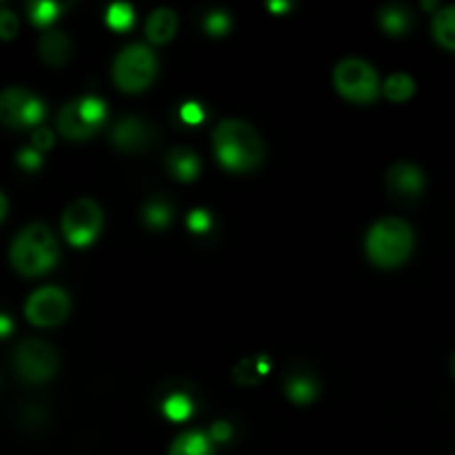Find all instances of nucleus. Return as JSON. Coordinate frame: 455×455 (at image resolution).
I'll use <instances>...</instances> for the list:
<instances>
[{
	"mask_svg": "<svg viewBox=\"0 0 455 455\" xmlns=\"http://www.w3.org/2000/svg\"><path fill=\"white\" fill-rule=\"evenodd\" d=\"M213 151L227 169L249 172L265 160V142L256 127L244 120H222L213 129Z\"/></svg>",
	"mask_w": 455,
	"mask_h": 455,
	"instance_id": "1",
	"label": "nucleus"
},
{
	"mask_svg": "<svg viewBox=\"0 0 455 455\" xmlns=\"http://www.w3.org/2000/svg\"><path fill=\"white\" fill-rule=\"evenodd\" d=\"M9 258L18 274L22 275H43L56 265L58 243L47 225H27L20 234L13 238Z\"/></svg>",
	"mask_w": 455,
	"mask_h": 455,
	"instance_id": "2",
	"label": "nucleus"
},
{
	"mask_svg": "<svg viewBox=\"0 0 455 455\" xmlns=\"http://www.w3.org/2000/svg\"><path fill=\"white\" fill-rule=\"evenodd\" d=\"M367 256L380 269H395L413 251V229L400 218H382L367 234Z\"/></svg>",
	"mask_w": 455,
	"mask_h": 455,
	"instance_id": "3",
	"label": "nucleus"
},
{
	"mask_svg": "<svg viewBox=\"0 0 455 455\" xmlns=\"http://www.w3.org/2000/svg\"><path fill=\"white\" fill-rule=\"evenodd\" d=\"M156 69H158L156 53L147 44L136 43L124 47L116 56L111 74H114V83L123 92L136 93L149 87L151 80L156 78Z\"/></svg>",
	"mask_w": 455,
	"mask_h": 455,
	"instance_id": "4",
	"label": "nucleus"
},
{
	"mask_svg": "<svg viewBox=\"0 0 455 455\" xmlns=\"http://www.w3.org/2000/svg\"><path fill=\"white\" fill-rule=\"evenodd\" d=\"M107 118V107L100 98L84 96L71 100L58 111V129L69 140H84L100 129Z\"/></svg>",
	"mask_w": 455,
	"mask_h": 455,
	"instance_id": "5",
	"label": "nucleus"
},
{
	"mask_svg": "<svg viewBox=\"0 0 455 455\" xmlns=\"http://www.w3.org/2000/svg\"><path fill=\"white\" fill-rule=\"evenodd\" d=\"M333 84L338 92L354 102H371L380 92L376 69L360 58H345L333 71Z\"/></svg>",
	"mask_w": 455,
	"mask_h": 455,
	"instance_id": "6",
	"label": "nucleus"
},
{
	"mask_svg": "<svg viewBox=\"0 0 455 455\" xmlns=\"http://www.w3.org/2000/svg\"><path fill=\"white\" fill-rule=\"evenodd\" d=\"M13 364H16L20 378L29 382H43L56 373L58 355L49 342L27 338L13 351Z\"/></svg>",
	"mask_w": 455,
	"mask_h": 455,
	"instance_id": "7",
	"label": "nucleus"
},
{
	"mask_svg": "<svg viewBox=\"0 0 455 455\" xmlns=\"http://www.w3.org/2000/svg\"><path fill=\"white\" fill-rule=\"evenodd\" d=\"M100 227L102 209L92 198L74 200L62 213V231L74 247H87L89 243H93Z\"/></svg>",
	"mask_w": 455,
	"mask_h": 455,
	"instance_id": "8",
	"label": "nucleus"
},
{
	"mask_svg": "<svg viewBox=\"0 0 455 455\" xmlns=\"http://www.w3.org/2000/svg\"><path fill=\"white\" fill-rule=\"evenodd\" d=\"M0 118L9 127H36L44 118V105L40 98L22 87H7L0 96ZM38 129V127H36Z\"/></svg>",
	"mask_w": 455,
	"mask_h": 455,
	"instance_id": "9",
	"label": "nucleus"
},
{
	"mask_svg": "<svg viewBox=\"0 0 455 455\" xmlns=\"http://www.w3.org/2000/svg\"><path fill=\"white\" fill-rule=\"evenodd\" d=\"M69 296L60 287L36 289L25 305V315L36 327H56L69 315Z\"/></svg>",
	"mask_w": 455,
	"mask_h": 455,
	"instance_id": "10",
	"label": "nucleus"
},
{
	"mask_svg": "<svg viewBox=\"0 0 455 455\" xmlns=\"http://www.w3.org/2000/svg\"><path fill=\"white\" fill-rule=\"evenodd\" d=\"M387 191L394 203L413 204L425 191V173L409 160H400L387 172Z\"/></svg>",
	"mask_w": 455,
	"mask_h": 455,
	"instance_id": "11",
	"label": "nucleus"
},
{
	"mask_svg": "<svg viewBox=\"0 0 455 455\" xmlns=\"http://www.w3.org/2000/svg\"><path fill=\"white\" fill-rule=\"evenodd\" d=\"M111 140L118 147L120 151H129V154H136V151H145L154 145L156 132L149 123H145L142 118L136 116H127V118L120 120L118 124L111 132Z\"/></svg>",
	"mask_w": 455,
	"mask_h": 455,
	"instance_id": "12",
	"label": "nucleus"
},
{
	"mask_svg": "<svg viewBox=\"0 0 455 455\" xmlns=\"http://www.w3.org/2000/svg\"><path fill=\"white\" fill-rule=\"evenodd\" d=\"M284 394L298 404H307L318 395V378L307 369H289L284 376Z\"/></svg>",
	"mask_w": 455,
	"mask_h": 455,
	"instance_id": "13",
	"label": "nucleus"
},
{
	"mask_svg": "<svg viewBox=\"0 0 455 455\" xmlns=\"http://www.w3.org/2000/svg\"><path fill=\"white\" fill-rule=\"evenodd\" d=\"M164 163H167V172L172 173V178L180 182L196 180L200 173L198 156L191 149H187V147H173L167 154V158H164Z\"/></svg>",
	"mask_w": 455,
	"mask_h": 455,
	"instance_id": "14",
	"label": "nucleus"
},
{
	"mask_svg": "<svg viewBox=\"0 0 455 455\" xmlns=\"http://www.w3.org/2000/svg\"><path fill=\"white\" fill-rule=\"evenodd\" d=\"M178 29V16L167 7H160L154 9L147 18V25H145V34L151 43L156 44H163L169 43V40L176 36Z\"/></svg>",
	"mask_w": 455,
	"mask_h": 455,
	"instance_id": "15",
	"label": "nucleus"
},
{
	"mask_svg": "<svg viewBox=\"0 0 455 455\" xmlns=\"http://www.w3.org/2000/svg\"><path fill=\"white\" fill-rule=\"evenodd\" d=\"M38 52L47 65L62 67L71 56V40L62 31H47L38 40Z\"/></svg>",
	"mask_w": 455,
	"mask_h": 455,
	"instance_id": "16",
	"label": "nucleus"
},
{
	"mask_svg": "<svg viewBox=\"0 0 455 455\" xmlns=\"http://www.w3.org/2000/svg\"><path fill=\"white\" fill-rule=\"evenodd\" d=\"M169 455H213V440L200 431H185L173 440Z\"/></svg>",
	"mask_w": 455,
	"mask_h": 455,
	"instance_id": "17",
	"label": "nucleus"
},
{
	"mask_svg": "<svg viewBox=\"0 0 455 455\" xmlns=\"http://www.w3.org/2000/svg\"><path fill=\"white\" fill-rule=\"evenodd\" d=\"M378 22L389 36H404L411 29V12L403 4H385L378 13Z\"/></svg>",
	"mask_w": 455,
	"mask_h": 455,
	"instance_id": "18",
	"label": "nucleus"
},
{
	"mask_svg": "<svg viewBox=\"0 0 455 455\" xmlns=\"http://www.w3.org/2000/svg\"><path fill=\"white\" fill-rule=\"evenodd\" d=\"M142 222L149 231H164L172 222V204L167 198H149L142 207Z\"/></svg>",
	"mask_w": 455,
	"mask_h": 455,
	"instance_id": "19",
	"label": "nucleus"
},
{
	"mask_svg": "<svg viewBox=\"0 0 455 455\" xmlns=\"http://www.w3.org/2000/svg\"><path fill=\"white\" fill-rule=\"evenodd\" d=\"M434 36L443 47L455 52V4L444 7L434 18Z\"/></svg>",
	"mask_w": 455,
	"mask_h": 455,
	"instance_id": "20",
	"label": "nucleus"
},
{
	"mask_svg": "<svg viewBox=\"0 0 455 455\" xmlns=\"http://www.w3.org/2000/svg\"><path fill=\"white\" fill-rule=\"evenodd\" d=\"M413 89H416V83H413V78L409 74H391L385 80V84H382L385 96L394 102H403L407 98H411Z\"/></svg>",
	"mask_w": 455,
	"mask_h": 455,
	"instance_id": "21",
	"label": "nucleus"
},
{
	"mask_svg": "<svg viewBox=\"0 0 455 455\" xmlns=\"http://www.w3.org/2000/svg\"><path fill=\"white\" fill-rule=\"evenodd\" d=\"M163 411L167 413V418H172V420H187V418L191 416V411H194V403H191L189 395L182 394V391H173V394H169L167 398L163 400Z\"/></svg>",
	"mask_w": 455,
	"mask_h": 455,
	"instance_id": "22",
	"label": "nucleus"
},
{
	"mask_svg": "<svg viewBox=\"0 0 455 455\" xmlns=\"http://www.w3.org/2000/svg\"><path fill=\"white\" fill-rule=\"evenodd\" d=\"M262 373H265V358H251L243 360V363L235 367L234 378L240 385H256L258 378H260Z\"/></svg>",
	"mask_w": 455,
	"mask_h": 455,
	"instance_id": "23",
	"label": "nucleus"
},
{
	"mask_svg": "<svg viewBox=\"0 0 455 455\" xmlns=\"http://www.w3.org/2000/svg\"><path fill=\"white\" fill-rule=\"evenodd\" d=\"M107 22H109L114 29H129L133 22V12L127 3H116L111 4L109 12H107Z\"/></svg>",
	"mask_w": 455,
	"mask_h": 455,
	"instance_id": "24",
	"label": "nucleus"
},
{
	"mask_svg": "<svg viewBox=\"0 0 455 455\" xmlns=\"http://www.w3.org/2000/svg\"><path fill=\"white\" fill-rule=\"evenodd\" d=\"M203 27H204V31H207L209 36H218V38H220V36H225L227 31L231 29V18H229V13H225V12H212V13H209V16L203 20Z\"/></svg>",
	"mask_w": 455,
	"mask_h": 455,
	"instance_id": "25",
	"label": "nucleus"
},
{
	"mask_svg": "<svg viewBox=\"0 0 455 455\" xmlns=\"http://www.w3.org/2000/svg\"><path fill=\"white\" fill-rule=\"evenodd\" d=\"M58 12H60V7H58L56 3L40 0V3L31 4V20H34L36 25H49L52 20H56Z\"/></svg>",
	"mask_w": 455,
	"mask_h": 455,
	"instance_id": "26",
	"label": "nucleus"
},
{
	"mask_svg": "<svg viewBox=\"0 0 455 455\" xmlns=\"http://www.w3.org/2000/svg\"><path fill=\"white\" fill-rule=\"evenodd\" d=\"M0 34L4 40H12L18 34V18L9 9L0 12Z\"/></svg>",
	"mask_w": 455,
	"mask_h": 455,
	"instance_id": "27",
	"label": "nucleus"
},
{
	"mask_svg": "<svg viewBox=\"0 0 455 455\" xmlns=\"http://www.w3.org/2000/svg\"><path fill=\"white\" fill-rule=\"evenodd\" d=\"M187 222H189V229L196 231V234H207L209 227H212V216L203 212V209H198V212L189 213V220Z\"/></svg>",
	"mask_w": 455,
	"mask_h": 455,
	"instance_id": "28",
	"label": "nucleus"
},
{
	"mask_svg": "<svg viewBox=\"0 0 455 455\" xmlns=\"http://www.w3.org/2000/svg\"><path fill=\"white\" fill-rule=\"evenodd\" d=\"M180 118L187 124H198L203 120V107L196 105V102H187V105L180 107Z\"/></svg>",
	"mask_w": 455,
	"mask_h": 455,
	"instance_id": "29",
	"label": "nucleus"
},
{
	"mask_svg": "<svg viewBox=\"0 0 455 455\" xmlns=\"http://www.w3.org/2000/svg\"><path fill=\"white\" fill-rule=\"evenodd\" d=\"M18 164H22V167H27V169L38 167L40 164L38 149H22L20 154H18Z\"/></svg>",
	"mask_w": 455,
	"mask_h": 455,
	"instance_id": "30",
	"label": "nucleus"
},
{
	"mask_svg": "<svg viewBox=\"0 0 455 455\" xmlns=\"http://www.w3.org/2000/svg\"><path fill=\"white\" fill-rule=\"evenodd\" d=\"M53 142V136L52 132H49L47 127H38L34 132V147L36 149H49Z\"/></svg>",
	"mask_w": 455,
	"mask_h": 455,
	"instance_id": "31",
	"label": "nucleus"
},
{
	"mask_svg": "<svg viewBox=\"0 0 455 455\" xmlns=\"http://www.w3.org/2000/svg\"><path fill=\"white\" fill-rule=\"evenodd\" d=\"M229 435H231V427H227L225 422H218V425H213V429H212L213 443H225Z\"/></svg>",
	"mask_w": 455,
	"mask_h": 455,
	"instance_id": "32",
	"label": "nucleus"
},
{
	"mask_svg": "<svg viewBox=\"0 0 455 455\" xmlns=\"http://www.w3.org/2000/svg\"><path fill=\"white\" fill-rule=\"evenodd\" d=\"M0 324H3V338H7L9 336V329H12V324H9L7 315H3V318H0Z\"/></svg>",
	"mask_w": 455,
	"mask_h": 455,
	"instance_id": "33",
	"label": "nucleus"
},
{
	"mask_svg": "<svg viewBox=\"0 0 455 455\" xmlns=\"http://www.w3.org/2000/svg\"><path fill=\"white\" fill-rule=\"evenodd\" d=\"M289 4L287 3H269V9H275V12H278V9H287Z\"/></svg>",
	"mask_w": 455,
	"mask_h": 455,
	"instance_id": "34",
	"label": "nucleus"
},
{
	"mask_svg": "<svg viewBox=\"0 0 455 455\" xmlns=\"http://www.w3.org/2000/svg\"><path fill=\"white\" fill-rule=\"evenodd\" d=\"M451 373H453V378H455V354L451 355Z\"/></svg>",
	"mask_w": 455,
	"mask_h": 455,
	"instance_id": "35",
	"label": "nucleus"
}]
</instances>
